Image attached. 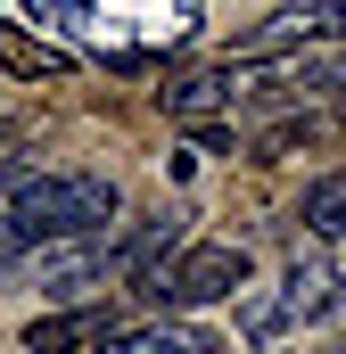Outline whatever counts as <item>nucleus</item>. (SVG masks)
Returning a JSON list of instances; mask_svg holds the SVG:
<instances>
[{"label": "nucleus", "mask_w": 346, "mask_h": 354, "mask_svg": "<svg viewBox=\"0 0 346 354\" xmlns=\"http://www.w3.org/2000/svg\"><path fill=\"white\" fill-rule=\"evenodd\" d=\"M58 25L107 66H149V58H173L198 41L206 8L198 0H66Z\"/></svg>", "instance_id": "nucleus-1"}, {"label": "nucleus", "mask_w": 346, "mask_h": 354, "mask_svg": "<svg viewBox=\"0 0 346 354\" xmlns=\"http://www.w3.org/2000/svg\"><path fill=\"white\" fill-rule=\"evenodd\" d=\"M124 214V189L116 174H25L17 189V231L25 248H58V239H99L107 223Z\"/></svg>", "instance_id": "nucleus-2"}, {"label": "nucleus", "mask_w": 346, "mask_h": 354, "mask_svg": "<svg viewBox=\"0 0 346 354\" xmlns=\"http://www.w3.org/2000/svg\"><path fill=\"white\" fill-rule=\"evenodd\" d=\"M239 288H248V248H231V239H181L173 256H157V264L140 272V297H157L165 313L223 305Z\"/></svg>", "instance_id": "nucleus-3"}, {"label": "nucleus", "mask_w": 346, "mask_h": 354, "mask_svg": "<svg viewBox=\"0 0 346 354\" xmlns=\"http://www.w3.org/2000/svg\"><path fill=\"white\" fill-rule=\"evenodd\" d=\"M330 41H346V0H289V8H272L239 33L231 58L264 66V58H297V50H330Z\"/></svg>", "instance_id": "nucleus-4"}, {"label": "nucleus", "mask_w": 346, "mask_h": 354, "mask_svg": "<svg viewBox=\"0 0 346 354\" xmlns=\"http://www.w3.org/2000/svg\"><path fill=\"white\" fill-rule=\"evenodd\" d=\"M116 272H124V231L42 248V288H50V297H91V288H107Z\"/></svg>", "instance_id": "nucleus-5"}, {"label": "nucleus", "mask_w": 346, "mask_h": 354, "mask_svg": "<svg viewBox=\"0 0 346 354\" xmlns=\"http://www.w3.org/2000/svg\"><path fill=\"white\" fill-rule=\"evenodd\" d=\"M157 107H165L173 124H215L223 107H239V66L231 58L223 66H181V75H165Z\"/></svg>", "instance_id": "nucleus-6"}, {"label": "nucleus", "mask_w": 346, "mask_h": 354, "mask_svg": "<svg viewBox=\"0 0 346 354\" xmlns=\"http://www.w3.org/2000/svg\"><path fill=\"white\" fill-rule=\"evenodd\" d=\"M330 313H346V280L322 264V256H297L289 280H280V322L305 330V322H330Z\"/></svg>", "instance_id": "nucleus-7"}, {"label": "nucleus", "mask_w": 346, "mask_h": 354, "mask_svg": "<svg viewBox=\"0 0 346 354\" xmlns=\"http://www.w3.org/2000/svg\"><path fill=\"white\" fill-rule=\"evenodd\" d=\"M107 330H116V313H107V305H66V313L25 322V354H83V346H99Z\"/></svg>", "instance_id": "nucleus-8"}, {"label": "nucleus", "mask_w": 346, "mask_h": 354, "mask_svg": "<svg viewBox=\"0 0 346 354\" xmlns=\"http://www.w3.org/2000/svg\"><path fill=\"white\" fill-rule=\"evenodd\" d=\"M91 354H206V338H198L190 322H173V313H165V322H116Z\"/></svg>", "instance_id": "nucleus-9"}, {"label": "nucleus", "mask_w": 346, "mask_h": 354, "mask_svg": "<svg viewBox=\"0 0 346 354\" xmlns=\"http://www.w3.org/2000/svg\"><path fill=\"white\" fill-rule=\"evenodd\" d=\"M0 66L25 75V83H66V75H75V58H66L58 41H33L25 25H0Z\"/></svg>", "instance_id": "nucleus-10"}, {"label": "nucleus", "mask_w": 346, "mask_h": 354, "mask_svg": "<svg viewBox=\"0 0 346 354\" xmlns=\"http://www.w3.org/2000/svg\"><path fill=\"white\" fill-rule=\"evenodd\" d=\"M305 231L313 239H346V174H322L305 189Z\"/></svg>", "instance_id": "nucleus-11"}, {"label": "nucleus", "mask_w": 346, "mask_h": 354, "mask_svg": "<svg viewBox=\"0 0 346 354\" xmlns=\"http://www.w3.org/2000/svg\"><path fill=\"white\" fill-rule=\"evenodd\" d=\"M33 8H42V17H58V8H66V0H33Z\"/></svg>", "instance_id": "nucleus-12"}, {"label": "nucleus", "mask_w": 346, "mask_h": 354, "mask_svg": "<svg viewBox=\"0 0 346 354\" xmlns=\"http://www.w3.org/2000/svg\"><path fill=\"white\" fill-rule=\"evenodd\" d=\"M330 75H338V91H346V58H330Z\"/></svg>", "instance_id": "nucleus-13"}, {"label": "nucleus", "mask_w": 346, "mask_h": 354, "mask_svg": "<svg viewBox=\"0 0 346 354\" xmlns=\"http://www.w3.org/2000/svg\"><path fill=\"white\" fill-rule=\"evenodd\" d=\"M338 354H346V346H338Z\"/></svg>", "instance_id": "nucleus-14"}]
</instances>
